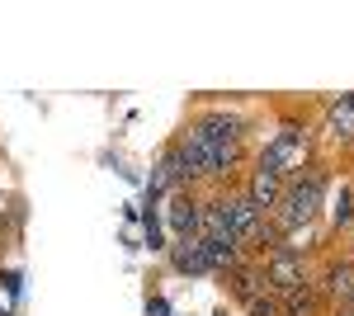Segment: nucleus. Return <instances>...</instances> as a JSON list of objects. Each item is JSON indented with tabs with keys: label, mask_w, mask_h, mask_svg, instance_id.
<instances>
[{
	"label": "nucleus",
	"mask_w": 354,
	"mask_h": 316,
	"mask_svg": "<svg viewBox=\"0 0 354 316\" xmlns=\"http://www.w3.org/2000/svg\"><path fill=\"white\" fill-rule=\"evenodd\" d=\"M165 156L175 165L180 189H194L203 180H227L245 156V118L222 113V109L198 113L189 128L165 147Z\"/></svg>",
	"instance_id": "1"
},
{
	"label": "nucleus",
	"mask_w": 354,
	"mask_h": 316,
	"mask_svg": "<svg viewBox=\"0 0 354 316\" xmlns=\"http://www.w3.org/2000/svg\"><path fill=\"white\" fill-rule=\"evenodd\" d=\"M326 194H330V170L322 160H307L302 170H293L288 180H283V194H279V203H274V232L283 241H293L298 232H307L312 222H317V212L326 208Z\"/></svg>",
	"instance_id": "2"
},
{
	"label": "nucleus",
	"mask_w": 354,
	"mask_h": 316,
	"mask_svg": "<svg viewBox=\"0 0 354 316\" xmlns=\"http://www.w3.org/2000/svg\"><path fill=\"white\" fill-rule=\"evenodd\" d=\"M307 160H312V132H307V123H279V132L265 142V151L255 160V170H270L279 180H288Z\"/></svg>",
	"instance_id": "3"
},
{
	"label": "nucleus",
	"mask_w": 354,
	"mask_h": 316,
	"mask_svg": "<svg viewBox=\"0 0 354 316\" xmlns=\"http://www.w3.org/2000/svg\"><path fill=\"white\" fill-rule=\"evenodd\" d=\"M161 222H165V232H170L175 241L198 236V222H203V198H198L194 189H175V194L165 198V208H161Z\"/></svg>",
	"instance_id": "4"
},
{
	"label": "nucleus",
	"mask_w": 354,
	"mask_h": 316,
	"mask_svg": "<svg viewBox=\"0 0 354 316\" xmlns=\"http://www.w3.org/2000/svg\"><path fill=\"white\" fill-rule=\"evenodd\" d=\"M165 260H170L175 274H185V279H203V274H213V264H208V241H203V236L170 241V245H165Z\"/></svg>",
	"instance_id": "5"
},
{
	"label": "nucleus",
	"mask_w": 354,
	"mask_h": 316,
	"mask_svg": "<svg viewBox=\"0 0 354 316\" xmlns=\"http://www.w3.org/2000/svg\"><path fill=\"white\" fill-rule=\"evenodd\" d=\"M317 292H322L326 302H335L340 312H350V307H354V260H335V264H326V274H322Z\"/></svg>",
	"instance_id": "6"
},
{
	"label": "nucleus",
	"mask_w": 354,
	"mask_h": 316,
	"mask_svg": "<svg viewBox=\"0 0 354 316\" xmlns=\"http://www.w3.org/2000/svg\"><path fill=\"white\" fill-rule=\"evenodd\" d=\"M227 284H232V297H236L241 307H250L255 297L270 292V284H265V264H255V260H241L232 274H227Z\"/></svg>",
	"instance_id": "7"
},
{
	"label": "nucleus",
	"mask_w": 354,
	"mask_h": 316,
	"mask_svg": "<svg viewBox=\"0 0 354 316\" xmlns=\"http://www.w3.org/2000/svg\"><path fill=\"white\" fill-rule=\"evenodd\" d=\"M326 137L335 147H354V95H335L326 100Z\"/></svg>",
	"instance_id": "8"
},
{
	"label": "nucleus",
	"mask_w": 354,
	"mask_h": 316,
	"mask_svg": "<svg viewBox=\"0 0 354 316\" xmlns=\"http://www.w3.org/2000/svg\"><path fill=\"white\" fill-rule=\"evenodd\" d=\"M241 194H245V198H250L260 212H265V217H270L274 203H279V194H283V180H279V175H270V170H250V180H245Z\"/></svg>",
	"instance_id": "9"
},
{
	"label": "nucleus",
	"mask_w": 354,
	"mask_h": 316,
	"mask_svg": "<svg viewBox=\"0 0 354 316\" xmlns=\"http://www.w3.org/2000/svg\"><path fill=\"white\" fill-rule=\"evenodd\" d=\"M142 208V232H147V250L165 255V222H161V203H137Z\"/></svg>",
	"instance_id": "10"
},
{
	"label": "nucleus",
	"mask_w": 354,
	"mask_h": 316,
	"mask_svg": "<svg viewBox=\"0 0 354 316\" xmlns=\"http://www.w3.org/2000/svg\"><path fill=\"white\" fill-rule=\"evenodd\" d=\"M330 227L335 232H345V227H354V194L345 185H340V194H335V203H330Z\"/></svg>",
	"instance_id": "11"
},
{
	"label": "nucleus",
	"mask_w": 354,
	"mask_h": 316,
	"mask_svg": "<svg viewBox=\"0 0 354 316\" xmlns=\"http://www.w3.org/2000/svg\"><path fill=\"white\" fill-rule=\"evenodd\" d=\"M245 316H283V307H279L274 292H265V297H255V302L245 307Z\"/></svg>",
	"instance_id": "12"
},
{
	"label": "nucleus",
	"mask_w": 354,
	"mask_h": 316,
	"mask_svg": "<svg viewBox=\"0 0 354 316\" xmlns=\"http://www.w3.org/2000/svg\"><path fill=\"white\" fill-rule=\"evenodd\" d=\"M0 284H5V292H10V302H19V292H24V274H19V269H5Z\"/></svg>",
	"instance_id": "13"
},
{
	"label": "nucleus",
	"mask_w": 354,
	"mask_h": 316,
	"mask_svg": "<svg viewBox=\"0 0 354 316\" xmlns=\"http://www.w3.org/2000/svg\"><path fill=\"white\" fill-rule=\"evenodd\" d=\"M147 316H170V302H165L161 292H156V297H151V302H147Z\"/></svg>",
	"instance_id": "14"
},
{
	"label": "nucleus",
	"mask_w": 354,
	"mask_h": 316,
	"mask_svg": "<svg viewBox=\"0 0 354 316\" xmlns=\"http://www.w3.org/2000/svg\"><path fill=\"white\" fill-rule=\"evenodd\" d=\"M0 316H19V312H15V307H0Z\"/></svg>",
	"instance_id": "15"
},
{
	"label": "nucleus",
	"mask_w": 354,
	"mask_h": 316,
	"mask_svg": "<svg viewBox=\"0 0 354 316\" xmlns=\"http://www.w3.org/2000/svg\"><path fill=\"white\" fill-rule=\"evenodd\" d=\"M350 245H354V227H350Z\"/></svg>",
	"instance_id": "16"
},
{
	"label": "nucleus",
	"mask_w": 354,
	"mask_h": 316,
	"mask_svg": "<svg viewBox=\"0 0 354 316\" xmlns=\"http://www.w3.org/2000/svg\"><path fill=\"white\" fill-rule=\"evenodd\" d=\"M340 316H354V312H340Z\"/></svg>",
	"instance_id": "17"
},
{
	"label": "nucleus",
	"mask_w": 354,
	"mask_h": 316,
	"mask_svg": "<svg viewBox=\"0 0 354 316\" xmlns=\"http://www.w3.org/2000/svg\"><path fill=\"white\" fill-rule=\"evenodd\" d=\"M350 312H354V307H350Z\"/></svg>",
	"instance_id": "18"
}]
</instances>
